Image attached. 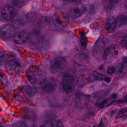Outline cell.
Here are the masks:
<instances>
[{"label":"cell","mask_w":127,"mask_h":127,"mask_svg":"<svg viewBox=\"0 0 127 127\" xmlns=\"http://www.w3.org/2000/svg\"><path fill=\"white\" fill-rule=\"evenodd\" d=\"M115 67L110 66V67H109V68H108L107 73L108 74L112 75V74H113L114 73H115Z\"/></svg>","instance_id":"cb8c5ba5"},{"label":"cell","mask_w":127,"mask_h":127,"mask_svg":"<svg viewBox=\"0 0 127 127\" xmlns=\"http://www.w3.org/2000/svg\"><path fill=\"white\" fill-rule=\"evenodd\" d=\"M104 81H105V82H106V83H110V81H111V78H109V77H105V79H104Z\"/></svg>","instance_id":"f1b7e54d"},{"label":"cell","mask_w":127,"mask_h":127,"mask_svg":"<svg viewBox=\"0 0 127 127\" xmlns=\"http://www.w3.org/2000/svg\"><path fill=\"white\" fill-rule=\"evenodd\" d=\"M6 82H7L6 78L3 76L0 75V88L4 86L5 84H6Z\"/></svg>","instance_id":"603a6c76"},{"label":"cell","mask_w":127,"mask_h":127,"mask_svg":"<svg viewBox=\"0 0 127 127\" xmlns=\"http://www.w3.org/2000/svg\"><path fill=\"white\" fill-rule=\"evenodd\" d=\"M118 103H124V102H127V97H125V99H122V100H119V101H117Z\"/></svg>","instance_id":"83f0119b"},{"label":"cell","mask_w":127,"mask_h":127,"mask_svg":"<svg viewBox=\"0 0 127 127\" xmlns=\"http://www.w3.org/2000/svg\"><path fill=\"white\" fill-rule=\"evenodd\" d=\"M69 22V17L63 12H58L52 19V26L57 30H62L66 27Z\"/></svg>","instance_id":"7a4b0ae2"},{"label":"cell","mask_w":127,"mask_h":127,"mask_svg":"<svg viewBox=\"0 0 127 127\" xmlns=\"http://www.w3.org/2000/svg\"><path fill=\"white\" fill-rule=\"evenodd\" d=\"M81 43H82V45H83V46H84V47H86L87 40H86V37L85 36H83V37H82Z\"/></svg>","instance_id":"484cf974"},{"label":"cell","mask_w":127,"mask_h":127,"mask_svg":"<svg viewBox=\"0 0 127 127\" xmlns=\"http://www.w3.org/2000/svg\"><path fill=\"white\" fill-rule=\"evenodd\" d=\"M86 11L85 6L81 4L73 5L68 10V17L72 19H76L83 16Z\"/></svg>","instance_id":"277c9868"},{"label":"cell","mask_w":127,"mask_h":127,"mask_svg":"<svg viewBox=\"0 0 127 127\" xmlns=\"http://www.w3.org/2000/svg\"><path fill=\"white\" fill-rule=\"evenodd\" d=\"M119 75L124 78H127V64H123L119 69Z\"/></svg>","instance_id":"ac0fdd59"},{"label":"cell","mask_w":127,"mask_h":127,"mask_svg":"<svg viewBox=\"0 0 127 127\" xmlns=\"http://www.w3.org/2000/svg\"><path fill=\"white\" fill-rule=\"evenodd\" d=\"M16 35L14 27L9 24L3 25L0 28V36L4 40H8L13 38Z\"/></svg>","instance_id":"5b68a950"},{"label":"cell","mask_w":127,"mask_h":127,"mask_svg":"<svg viewBox=\"0 0 127 127\" xmlns=\"http://www.w3.org/2000/svg\"><path fill=\"white\" fill-rule=\"evenodd\" d=\"M12 127H27L26 124L22 121H19L14 123L12 125Z\"/></svg>","instance_id":"7402d4cb"},{"label":"cell","mask_w":127,"mask_h":127,"mask_svg":"<svg viewBox=\"0 0 127 127\" xmlns=\"http://www.w3.org/2000/svg\"><path fill=\"white\" fill-rule=\"evenodd\" d=\"M117 26L119 27L127 25V12L120 15L116 19Z\"/></svg>","instance_id":"9a60e30c"},{"label":"cell","mask_w":127,"mask_h":127,"mask_svg":"<svg viewBox=\"0 0 127 127\" xmlns=\"http://www.w3.org/2000/svg\"><path fill=\"white\" fill-rule=\"evenodd\" d=\"M117 27L116 19L113 17H109L105 22V28L108 33H112L115 31Z\"/></svg>","instance_id":"7c38bea8"},{"label":"cell","mask_w":127,"mask_h":127,"mask_svg":"<svg viewBox=\"0 0 127 127\" xmlns=\"http://www.w3.org/2000/svg\"><path fill=\"white\" fill-rule=\"evenodd\" d=\"M119 54V49L115 45H109L104 50L103 54V59L106 63H110L114 62Z\"/></svg>","instance_id":"3957f363"},{"label":"cell","mask_w":127,"mask_h":127,"mask_svg":"<svg viewBox=\"0 0 127 127\" xmlns=\"http://www.w3.org/2000/svg\"><path fill=\"white\" fill-rule=\"evenodd\" d=\"M56 127H64L63 122L60 120H57L55 122Z\"/></svg>","instance_id":"d4e9b609"},{"label":"cell","mask_w":127,"mask_h":127,"mask_svg":"<svg viewBox=\"0 0 127 127\" xmlns=\"http://www.w3.org/2000/svg\"><path fill=\"white\" fill-rule=\"evenodd\" d=\"M21 91L26 94V95L29 97H32L36 94L37 90L36 88L30 86H24L21 88Z\"/></svg>","instance_id":"4fadbf2b"},{"label":"cell","mask_w":127,"mask_h":127,"mask_svg":"<svg viewBox=\"0 0 127 127\" xmlns=\"http://www.w3.org/2000/svg\"><path fill=\"white\" fill-rule=\"evenodd\" d=\"M119 2L117 1H106V4H105V6H106V9L109 11L113 9L114 7L116 6L117 4Z\"/></svg>","instance_id":"d6986e66"},{"label":"cell","mask_w":127,"mask_h":127,"mask_svg":"<svg viewBox=\"0 0 127 127\" xmlns=\"http://www.w3.org/2000/svg\"><path fill=\"white\" fill-rule=\"evenodd\" d=\"M7 56L6 53L2 52H0V67L2 66L6 62Z\"/></svg>","instance_id":"ffe728a7"},{"label":"cell","mask_w":127,"mask_h":127,"mask_svg":"<svg viewBox=\"0 0 127 127\" xmlns=\"http://www.w3.org/2000/svg\"><path fill=\"white\" fill-rule=\"evenodd\" d=\"M127 108H124V109H121V110L119 112V113H118V115H119V116H117V117H119L121 116V115H124V113H125V112H127Z\"/></svg>","instance_id":"4316f807"},{"label":"cell","mask_w":127,"mask_h":127,"mask_svg":"<svg viewBox=\"0 0 127 127\" xmlns=\"http://www.w3.org/2000/svg\"><path fill=\"white\" fill-rule=\"evenodd\" d=\"M102 68H104V65H103V64H102V66H101L100 67V68H99V69H101Z\"/></svg>","instance_id":"836d02e7"},{"label":"cell","mask_w":127,"mask_h":127,"mask_svg":"<svg viewBox=\"0 0 127 127\" xmlns=\"http://www.w3.org/2000/svg\"><path fill=\"white\" fill-rule=\"evenodd\" d=\"M29 37V33L26 31H21L13 37L14 42L17 45H22L27 40Z\"/></svg>","instance_id":"8fae6325"},{"label":"cell","mask_w":127,"mask_h":127,"mask_svg":"<svg viewBox=\"0 0 127 127\" xmlns=\"http://www.w3.org/2000/svg\"><path fill=\"white\" fill-rule=\"evenodd\" d=\"M120 45L124 49H127V33L120 41Z\"/></svg>","instance_id":"44dd1931"},{"label":"cell","mask_w":127,"mask_h":127,"mask_svg":"<svg viewBox=\"0 0 127 127\" xmlns=\"http://www.w3.org/2000/svg\"><path fill=\"white\" fill-rule=\"evenodd\" d=\"M16 14V9L11 6H7L4 7L1 11V16L4 20L10 21L14 19Z\"/></svg>","instance_id":"9c48e42d"},{"label":"cell","mask_w":127,"mask_h":127,"mask_svg":"<svg viewBox=\"0 0 127 127\" xmlns=\"http://www.w3.org/2000/svg\"><path fill=\"white\" fill-rule=\"evenodd\" d=\"M125 7H126V8L127 9V1H125Z\"/></svg>","instance_id":"d6a6232c"},{"label":"cell","mask_w":127,"mask_h":127,"mask_svg":"<svg viewBox=\"0 0 127 127\" xmlns=\"http://www.w3.org/2000/svg\"><path fill=\"white\" fill-rule=\"evenodd\" d=\"M6 69L11 74H16L21 69V64L16 60H10L6 64Z\"/></svg>","instance_id":"30bf717a"},{"label":"cell","mask_w":127,"mask_h":127,"mask_svg":"<svg viewBox=\"0 0 127 127\" xmlns=\"http://www.w3.org/2000/svg\"><path fill=\"white\" fill-rule=\"evenodd\" d=\"M104 125H103V120H101L100 122V125H99V127H103Z\"/></svg>","instance_id":"4dcf8cb0"},{"label":"cell","mask_w":127,"mask_h":127,"mask_svg":"<svg viewBox=\"0 0 127 127\" xmlns=\"http://www.w3.org/2000/svg\"><path fill=\"white\" fill-rule=\"evenodd\" d=\"M0 127H4L2 126V125H0Z\"/></svg>","instance_id":"d590c367"},{"label":"cell","mask_w":127,"mask_h":127,"mask_svg":"<svg viewBox=\"0 0 127 127\" xmlns=\"http://www.w3.org/2000/svg\"><path fill=\"white\" fill-rule=\"evenodd\" d=\"M106 77V76L104 74H102L100 73H97V72H94L92 74L89 76V81L90 82L95 81H101L104 79Z\"/></svg>","instance_id":"2e32d148"},{"label":"cell","mask_w":127,"mask_h":127,"mask_svg":"<svg viewBox=\"0 0 127 127\" xmlns=\"http://www.w3.org/2000/svg\"><path fill=\"white\" fill-rule=\"evenodd\" d=\"M29 81L32 84H40L43 81V74L40 68L36 66H31L26 71Z\"/></svg>","instance_id":"6da1fadb"},{"label":"cell","mask_w":127,"mask_h":127,"mask_svg":"<svg viewBox=\"0 0 127 127\" xmlns=\"http://www.w3.org/2000/svg\"><path fill=\"white\" fill-rule=\"evenodd\" d=\"M42 89L45 92L47 93H52L53 91H54L55 89V86L54 84L53 83H47L45 84L43 87H42Z\"/></svg>","instance_id":"e0dca14e"},{"label":"cell","mask_w":127,"mask_h":127,"mask_svg":"<svg viewBox=\"0 0 127 127\" xmlns=\"http://www.w3.org/2000/svg\"><path fill=\"white\" fill-rule=\"evenodd\" d=\"M109 43V40L107 38L102 37L99 38L94 44L93 49V53L94 55H99L100 53L104 52Z\"/></svg>","instance_id":"8992f818"},{"label":"cell","mask_w":127,"mask_h":127,"mask_svg":"<svg viewBox=\"0 0 127 127\" xmlns=\"http://www.w3.org/2000/svg\"><path fill=\"white\" fill-rule=\"evenodd\" d=\"M123 61H124V63H125V64H127V57H125V58H124V60H123Z\"/></svg>","instance_id":"f546056e"},{"label":"cell","mask_w":127,"mask_h":127,"mask_svg":"<svg viewBox=\"0 0 127 127\" xmlns=\"http://www.w3.org/2000/svg\"><path fill=\"white\" fill-rule=\"evenodd\" d=\"M40 127H49V125H47V124H43V125H41Z\"/></svg>","instance_id":"1f68e13d"},{"label":"cell","mask_w":127,"mask_h":127,"mask_svg":"<svg viewBox=\"0 0 127 127\" xmlns=\"http://www.w3.org/2000/svg\"><path fill=\"white\" fill-rule=\"evenodd\" d=\"M51 127H54V126H53V124H52V125H51Z\"/></svg>","instance_id":"e575fe53"},{"label":"cell","mask_w":127,"mask_h":127,"mask_svg":"<svg viewBox=\"0 0 127 127\" xmlns=\"http://www.w3.org/2000/svg\"><path fill=\"white\" fill-rule=\"evenodd\" d=\"M89 83H90L89 76H87L84 75V74L79 76L78 79H77L76 83L78 86L80 87V88L84 86Z\"/></svg>","instance_id":"5bb4252c"},{"label":"cell","mask_w":127,"mask_h":127,"mask_svg":"<svg viewBox=\"0 0 127 127\" xmlns=\"http://www.w3.org/2000/svg\"><path fill=\"white\" fill-rule=\"evenodd\" d=\"M62 86L65 92L72 93L75 89V81L71 76H66L62 81Z\"/></svg>","instance_id":"52a82bcc"},{"label":"cell","mask_w":127,"mask_h":127,"mask_svg":"<svg viewBox=\"0 0 127 127\" xmlns=\"http://www.w3.org/2000/svg\"><path fill=\"white\" fill-rule=\"evenodd\" d=\"M66 63V59L61 57L55 58L51 63V69L53 73H57L63 68Z\"/></svg>","instance_id":"ba28073f"},{"label":"cell","mask_w":127,"mask_h":127,"mask_svg":"<svg viewBox=\"0 0 127 127\" xmlns=\"http://www.w3.org/2000/svg\"><path fill=\"white\" fill-rule=\"evenodd\" d=\"M94 127H95V126H94Z\"/></svg>","instance_id":"8d00e7d4"}]
</instances>
